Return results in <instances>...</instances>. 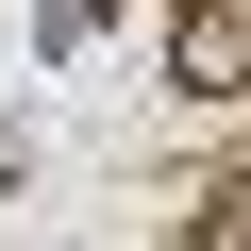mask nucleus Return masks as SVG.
<instances>
[{
  "label": "nucleus",
  "instance_id": "f257e3e1",
  "mask_svg": "<svg viewBox=\"0 0 251 251\" xmlns=\"http://www.w3.org/2000/svg\"><path fill=\"white\" fill-rule=\"evenodd\" d=\"M168 84L184 100H251V0H184L168 17Z\"/></svg>",
  "mask_w": 251,
  "mask_h": 251
},
{
  "label": "nucleus",
  "instance_id": "f03ea898",
  "mask_svg": "<svg viewBox=\"0 0 251 251\" xmlns=\"http://www.w3.org/2000/svg\"><path fill=\"white\" fill-rule=\"evenodd\" d=\"M100 17L117 0H34V50H100Z\"/></svg>",
  "mask_w": 251,
  "mask_h": 251
}]
</instances>
